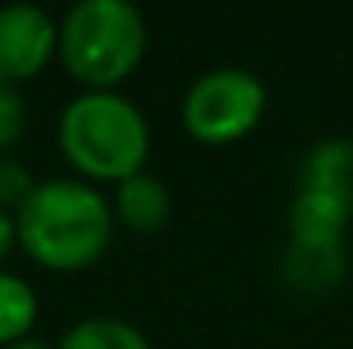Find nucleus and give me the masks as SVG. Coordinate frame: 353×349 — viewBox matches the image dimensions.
Segmentation results:
<instances>
[{
    "label": "nucleus",
    "instance_id": "9",
    "mask_svg": "<svg viewBox=\"0 0 353 349\" xmlns=\"http://www.w3.org/2000/svg\"><path fill=\"white\" fill-rule=\"evenodd\" d=\"M346 271L342 248H293L285 244L282 274L297 293H331Z\"/></svg>",
    "mask_w": 353,
    "mask_h": 349
},
{
    "label": "nucleus",
    "instance_id": "15",
    "mask_svg": "<svg viewBox=\"0 0 353 349\" xmlns=\"http://www.w3.org/2000/svg\"><path fill=\"white\" fill-rule=\"evenodd\" d=\"M4 349H57V346H49V342H41V338H23V342H12V346H4Z\"/></svg>",
    "mask_w": 353,
    "mask_h": 349
},
{
    "label": "nucleus",
    "instance_id": "13",
    "mask_svg": "<svg viewBox=\"0 0 353 349\" xmlns=\"http://www.w3.org/2000/svg\"><path fill=\"white\" fill-rule=\"evenodd\" d=\"M27 131V98L19 87H0V158H8Z\"/></svg>",
    "mask_w": 353,
    "mask_h": 349
},
{
    "label": "nucleus",
    "instance_id": "2",
    "mask_svg": "<svg viewBox=\"0 0 353 349\" xmlns=\"http://www.w3.org/2000/svg\"><path fill=\"white\" fill-rule=\"evenodd\" d=\"M57 143L79 180L117 188L147 169L150 124L121 90H83L57 120Z\"/></svg>",
    "mask_w": 353,
    "mask_h": 349
},
{
    "label": "nucleus",
    "instance_id": "3",
    "mask_svg": "<svg viewBox=\"0 0 353 349\" xmlns=\"http://www.w3.org/2000/svg\"><path fill=\"white\" fill-rule=\"evenodd\" d=\"M147 45V19L132 0H79L57 23V61L83 90H117Z\"/></svg>",
    "mask_w": 353,
    "mask_h": 349
},
{
    "label": "nucleus",
    "instance_id": "11",
    "mask_svg": "<svg viewBox=\"0 0 353 349\" xmlns=\"http://www.w3.org/2000/svg\"><path fill=\"white\" fill-rule=\"evenodd\" d=\"M38 323V293L23 274L0 271V349L30 338Z\"/></svg>",
    "mask_w": 353,
    "mask_h": 349
},
{
    "label": "nucleus",
    "instance_id": "7",
    "mask_svg": "<svg viewBox=\"0 0 353 349\" xmlns=\"http://www.w3.org/2000/svg\"><path fill=\"white\" fill-rule=\"evenodd\" d=\"M109 207H113V218L121 222L124 229L139 233V237H150V233L165 229V222L173 218V195L165 188L162 177L154 173H136V177L121 180L109 195Z\"/></svg>",
    "mask_w": 353,
    "mask_h": 349
},
{
    "label": "nucleus",
    "instance_id": "4",
    "mask_svg": "<svg viewBox=\"0 0 353 349\" xmlns=\"http://www.w3.org/2000/svg\"><path fill=\"white\" fill-rule=\"evenodd\" d=\"M267 113V87L245 68L203 72L181 102V124L196 143L230 147L259 128Z\"/></svg>",
    "mask_w": 353,
    "mask_h": 349
},
{
    "label": "nucleus",
    "instance_id": "10",
    "mask_svg": "<svg viewBox=\"0 0 353 349\" xmlns=\"http://www.w3.org/2000/svg\"><path fill=\"white\" fill-rule=\"evenodd\" d=\"M57 349H154L147 335L128 319L117 315H87V319L72 323Z\"/></svg>",
    "mask_w": 353,
    "mask_h": 349
},
{
    "label": "nucleus",
    "instance_id": "14",
    "mask_svg": "<svg viewBox=\"0 0 353 349\" xmlns=\"http://www.w3.org/2000/svg\"><path fill=\"white\" fill-rule=\"evenodd\" d=\"M12 248H15V218L0 211V263L12 255Z\"/></svg>",
    "mask_w": 353,
    "mask_h": 349
},
{
    "label": "nucleus",
    "instance_id": "12",
    "mask_svg": "<svg viewBox=\"0 0 353 349\" xmlns=\"http://www.w3.org/2000/svg\"><path fill=\"white\" fill-rule=\"evenodd\" d=\"M34 173L27 169L23 162H15L12 154L0 158V211L4 214H15L23 203H27V195L34 192Z\"/></svg>",
    "mask_w": 353,
    "mask_h": 349
},
{
    "label": "nucleus",
    "instance_id": "6",
    "mask_svg": "<svg viewBox=\"0 0 353 349\" xmlns=\"http://www.w3.org/2000/svg\"><path fill=\"white\" fill-rule=\"evenodd\" d=\"M350 222L353 203L316 188H297L285 211V233L293 248H342Z\"/></svg>",
    "mask_w": 353,
    "mask_h": 349
},
{
    "label": "nucleus",
    "instance_id": "1",
    "mask_svg": "<svg viewBox=\"0 0 353 349\" xmlns=\"http://www.w3.org/2000/svg\"><path fill=\"white\" fill-rule=\"evenodd\" d=\"M15 218V248L46 271L75 274L94 267L113 244V207L102 188L79 177L38 180Z\"/></svg>",
    "mask_w": 353,
    "mask_h": 349
},
{
    "label": "nucleus",
    "instance_id": "5",
    "mask_svg": "<svg viewBox=\"0 0 353 349\" xmlns=\"http://www.w3.org/2000/svg\"><path fill=\"white\" fill-rule=\"evenodd\" d=\"M57 19L38 4L0 8V87H23L53 64Z\"/></svg>",
    "mask_w": 353,
    "mask_h": 349
},
{
    "label": "nucleus",
    "instance_id": "8",
    "mask_svg": "<svg viewBox=\"0 0 353 349\" xmlns=\"http://www.w3.org/2000/svg\"><path fill=\"white\" fill-rule=\"evenodd\" d=\"M297 188H316L353 203V139H319L301 162Z\"/></svg>",
    "mask_w": 353,
    "mask_h": 349
}]
</instances>
